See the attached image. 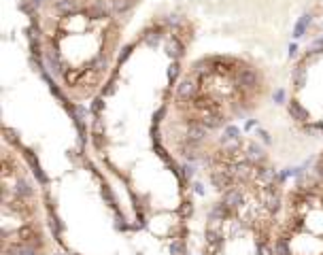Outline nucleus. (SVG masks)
<instances>
[{"label": "nucleus", "instance_id": "7ed1b4c3", "mask_svg": "<svg viewBox=\"0 0 323 255\" xmlns=\"http://www.w3.org/2000/svg\"><path fill=\"white\" fill-rule=\"evenodd\" d=\"M117 2H119L121 7H128V4H134V2H136V0H117Z\"/></svg>", "mask_w": 323, "mask_h": 255}, {"label": "nucleus", "instance_id": "f257e3e1", "mask_svg": "<svg viewBox=\"0 0 323 255\" xmlns=\"http://www.w3.org/2000/svg\"><path fill=\"white\" fill-rule=\"evenodd\" d=\"M121 9L117 0L40 2L47 55L66 88L92 90L107 73Z\"/></svg>", "mask_w": 323, "mask_h": 255}, {"label": "nucleus", "instance_id": "f03ea898", "mask_svg": "<svg viewBox=\"0 0 323 255\" xmlns=\"http://www.w3.org/2000/svg\"><path fill=\"white\" fill-rule=\"evenodd\" d=\"M262 88L257 68L236 57L219 55L198 64L196 77L179 85L177 98L191 113L193 128H219L230 121L232 111L253 107Z\"/></svg>", "mask_w": 323, "mask_h": 255}]
</instances>
